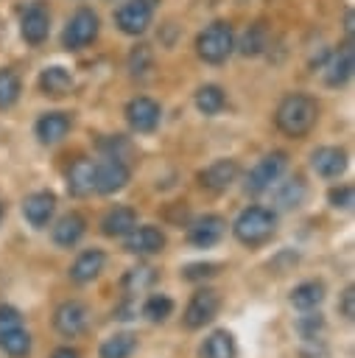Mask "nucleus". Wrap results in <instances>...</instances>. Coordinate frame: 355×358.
<instances>
[{
	"mask_svg": "<svg viewBox=\"0 0 355 358\" xmlns=\"http://www.w3.org/2000/svg\"><path fill=\"white\" fill-rule=\"evenodd\" d=\"M235 28L226 20H212L196 34V56L204 64H224L235 53Z\"/></svg>",
	"mask_w": 355,
	"mask_h": 358,
	"instance_id": "obj_3",
	"label": "nucleus"
},
{
	"mask_svg": "<svg viewBox=\"0 0 355 358\" xmlns=\"http://www.w3.org/2000/svg\"><path fill=\"white\" fill-rule=\"evenodd\" d=\"M126 64H129V73H131V76L143 78V76H145V73L154 67V50H151V45H145V42L134 45V48L129 50Z\"/></svg>",
	"mask_w": 355,
	"mask_h": 358,
	"instance_id": "obj_35",
	"label": "nucleus"
},
{
	"mask_svg": "<svg viewBox=\"0 0 355 358\" xmlns=\"http://www.w3.org/2000/svg\"><path fill=\"white\" fill-rule=\"evenodd\" d=\"M235 355H238V344L226 327L212 330L198 347V358H235Z\"/></svg>",
	"mask_w": 355,
	"mask_h": 358,
	"instance_id": "obj_27",
	"label": "nucleus"
},
{
	"mask_svg": "<svg viewBox=\"0 0 355 358\" xmlns=\"http://www.w3.org/2000/svg\"><path fill=\"white\" fill-rule=\"evenodd\" d=\"M338 316H344L347 322H352V316H355V288L352 285H347L338 294Z\"/></svg>",
	"mask_w": 355,
	"mask_h": 358,
	"instance_id": "obj_39",
	"label": "nucleus"
},
{
	"mask_svg": "<svg viewBox=\"0 0 355 358\" xmlns=\"http://www.w3.org/2000/svg\"><path fill=\"white\" fill-rule=\"evenodd\" d=\"M3 218H6V204L0 201V224H3Z\"/></svg>",
	"mask_w": 355,
	"mask_h": 358,
	"instance_id": "obj_44",
	"label": "nucleus"
},
{
	"mask_svg": "<svg viewBox=\"0 0 355 358\" xmlns=\"http://www.w3.org/2000/svg\"><path fill=\"white\" fill-rule=\"evenodd\" d=\"M168 246V238L165 232L157 227V224H137L126 238H123V249L129 255H162Z\"/></svg>",
	"mask_w": 355,
	"mask_h": 358,
	"instance_id": "obj_14",
	"label": "nucleus"
},
{
	"mask_svg": "<svg viewBox=\"0 0 355 358\" xmlns=\"http://www.w3.org/2000/svg\"><path fill=\"white\" fill-rule=\"evenodd\" d=\"M221 271V263H212V260H193V263H184L179 268V277L184 282H204V280H212L215 274Z\"/></svg>",
	"mask_w": 355,
	"mask_h": 358,
	"instance_id": "obj_34",
	"label": "nucleus"
},
{
	"mask_svg": "<svg viewBox=\"0 0 355 358\" xmlns=\"http://www.w3.org/2000/svg\"><path fill=\"white\" fill-rule=\"evenodd\" d=\"M134 316H137V305H134V302L126 296V299H123V302L115 308V319H134Z\"/></svg>",
	"mask_w": 355,
	"mask_h": 358,
	"instance_id": "obj_42",
	"label": "nucleus"
},
{
	"mask_svg": "<svg viewBox=\"0 0 355 358\" xmlns=\"http://www.w3.org/2000/svg\"><path fill=\"white\" fill-rule=\"evenodd\" d=\"M218 310H221V294L210 285H201L187 299V305L182 310V324L187 330H204L218 316Z\"/></svg>",
	"mask_w": 355,
	"mask_h": 358,
	"instance_id": "obj_7",
	"label": "nucleus"
},
{
	"mask_svg": "<svg viewBox=\"0 0 355 358\" xmlns=\"http://www.w3.org/2000/svg\"><path fill=\"white\" fill-rule=\"evenodd\" d=\"M319 101L310 92H285L274 109V126L288 140H305L319 123Z\"/></svg>",
	"mask_w": 355,
	"mask_h": 358,
	"instance_id": "obj_1",
	"label": "nucleus"
},
{
	"mask_svg": "<svg viewBox=\"0 0 355 358\" xmlns=\"http://www.w3.org/2000/svg\"><path fill=\"white\" fill-rule=\"evenodd\" d=\"M20 36L22 42H28L31 48H39L42 42H48L50 36V11L42 0H34L22 8L20 14Z\"/></svg>",
	"mask_w": 355,
	"mask_h": 358,
	"instance_id": "obj_12",
	"label": "nucleus"
},
{
	"mask_svg": "<svg viewBox=\"0 0 355 358\" xmlns=\"http://www.w3.org/2000/svg\"><path fill=\"white\" fill-rule=\"evenodd\" d=\"M103 266H106V252L98 249V246H89V249H81L75 255V260L70 263L67 274H70V280L75 285H89V282H95L101 277Z\"/></svg>",
	"mask_w": 355,
	"mask_h": 358,
	"instance_id": "obj_19",
	"label": "nucleus"
},
{
	"mask_svg": "<svg viewBox=\"0 0 355 358\" xmlns=\"http://www.w3.org/2000/svg\"><path fill=\"white\" fill-rule=\"evenodd\" d=\"M73 129V117L70 112H61V109H53V112H42L36 120H34V137L42 143V145H56L61 143Z\"/></svg>",
	"mask_w": 355,
	"mask_h": 358,
	"instance_id": "obj_17",
	"label": "nucleus"
},
{
	"mask_svg": "<svg viewBox=\"0 0 355 358\" xmlns=\"http://www.w3.org/2000/svg\"><path fill=\"white\" fill-rule=\"evenodd\" d=\"M327 204H330L333 210H349V207L355 204V190H352V185H347V182L333 185V187L327 190Z\"/></svg>",
	"mask_w": 355,
	"mask_h": 358,
	"instance_id": "obj_38",
	"label": "nucleus"
},
{
	"mask_svg": "<svg viewBox=\"0 0 355 358\" xmlns=\"http://www.w3.org/2000/svg\"><path fill=\"white\" fill-rule=\"evenodd\" d=\"M299 263V252H294V249H282V252H277V257L271 260V266L282 274V271H291L294 266Z\"/></svg>",
	"mask_w": 355,
	"mask_h": 358,
	"instance_id": "obj_40",
	"label": "nucleus"
},
{
	"mask_svg": "<svg viewBox=\"0 0 355 358\" xmlns=\"http://www.w3.org/2000/svg\"><path fill=\"white\" fill-rule=\"evenodd\" d=\"M101 34V17L89 8V6H78L67 22H64V31H61V48L64 50H84L89 48Z\"/></svg>",
	"mask_w": 355,
	"mask_h": 358,
	"instance_id": "obj_4",
	"label": "nucleus"
},
{
	"mask_svg": "<svg viewBox=\"0 0 355 358\" xmlns=\"http://www.w3.org/2000/svg\"><path fill=\"white\" fill-rule=\"evenodd\" d=\"M73 84H75L73 81V73L67 67H61V64H50L45 70H39V78H36L39 92L48 95V98H64V95H70L73 92Z\"/></svg>",
	"mask_w": 355,
	"mask_h": 358,
	"instance_id": "obj_22",
	"label": "nucleus"
},
{
	"mask_svg": "<svg viewBox=\"0 0 355 358\" xmlns=\"http://www.w3.org/2000/svg\"><path fill=\"white\" fill-rule=\"evenodd\" d=\"M98 148H101L103 157H120V159H126L129 151H131V143L123 134H106V137L98 140Z\"/></svg>",
	"mask_w": 355,
	"mask_h": 358,
	"instance_id": "obj_37",
	"label": "nucleus"
},
{
	"mask_svg": "<svg viewBox=\"0 0 355 358\" xmlns=\"http://www.w3.org/2000/svg\"><path fill=\"white\" fill-rule=\"evenodd\" d=\"M101 235L106 238H126L137 227V210L129 204H115L101 215Z\"/></svg>",
	"mask_w": 355,
	"mask_h": 358,
	"instance_id": "obj_21",
	"label": "nucleus"
},
{
	"mask_svg": "<svg viewBox=\"0 0 355 358\" xmlns=\"http://www.w3.org/2000/svg\"><path fill=\"white\" fill-rule=\"evenodd\" d=\"M240 176V165L238 159L232 157H221V159H212L207 168L198 171V185L210 193H226Z\"/></svg>",
	"mask_w": 355,
	"mask_h": 358,
	"instance_id": "obj_13",
	"label": "nucleus"
},
{
	"mask_svg": "<svg viewBox=\"0 0 355 358\" xmlns=\"http://www.w3.org/2000/svg\"><path fill=\"white\" fill-rule=\"evenodd\" d=\"M87 235V218L78 210H70L64 215L56 218V224L50 227V241L59 249H73L81 243V238Z\"/></svg>",
	"mask_w": 355,
	"mask_h": 358,
	"instance_id": "obj_20",
	"label": "nucleus"
},
{
	"mask_svg": "<svg viewBox=\"0 0 355 358\" xmlns=\"http://www.w3.org/2000/svg\"><path fill=\"white\" fill-rule=\"evenodd\" d=\"M235 241L246 249H257L268 243L277 232V210L263 207V204H249L238 213V218L229 224Z\"/></svg>",
	"mask_w": 355,
	"mask_h": 358,
	"instance_id": "obj_2",
	"label": "nucleus"
},
{
	"mask_svg": "<svg viewBox=\"0 0 355 358\" xmlns=\"http://www.w3.org/2000/svg\"><path fill=\"white\" fill-rule=\"evenodd\" d=\"M173 310H176V302H173L168 294H148V296L143 299V305H140V316H143L145 322H151V324L168 322V319L173 316Z\"/></svg>",
	"mask_w": 355,
	"mask_h": 358,
	"instance_id": "obj_31",
	"label": "nucleus"
},
{
	"mask_svg": "<svg viewBox=\"0 0 355 358\" xmlns=\"http://www.w3.org/2000/svg\"><path fill=\"white\" fill-rule=\"evenodd\" d=\"M50 358H81V352L75 347H56L50 352Z\"/></svg>",
	"mask_w": 355,
	"mask_h": 358,
	"instance_id": "obj_43",
	"label": "nucleus"
},
{
	"mask_svg": "<svg viewBox=\"0 0 355 358\" xmlns=\"http://www.w3.org/2000/svg\"><path fill=\"white\" fill-rule=\"evenodd\" d=\"M17 324H22V313H20V308H14V305H0V330L17 327Z\"/></svg>",
	"mask_w": 355,
	"mask_h": 358,
	"instance_id": "obj_41",
	"label": "nucleus"
},
{
	"mask_svg": "<svg viewBox=\"0 0 355 358\" xmlns=\"http://www.w3.org/2000/svg\"><path fill=\"white\" fill-rule=\"evenodd\" d=\"M274 187H277L274 190V204L280 210H296L307 199V185H305L302 176H291L285 182H274Z\"/></svg>",
	"mask_w": 355,
	"mask_h": 358,
	"instance_id": "obj_26",
	"label": "nucleus"
},
{
	"mask_svg": "<svg viewBox=\"0 0 355 358\" xmlns=\"http://www.w3.org/2000/svg\"><path fill=\"white\" fill-rule=\"evenodd\" d=\"M296 333L302 336V341L305 338H321V330H324V316L319 313V308L316 310H299V316H296Z\"/></svg>",
	"mask_w": 355,
	"mask_h": 358,
	"instance_id": "obj_36",
	"label": "nucleus"
},
{
	"mask_svg": "<svg viewBox=\"0 0 355 358\" xmlns=\"http://www.w3.org/2000/svg\"><path fill=\"white\" fill-rule=\"evenodd\" d=\"M268 25H266V20H254L243 34H240V39H235V50L240 53V56H246V59H254V56H263L266 50H268Z\"/></svg>",
	"mask_w": 355,
	"mask_h": 358,
	"instance_id": "obj_23",
	"label": "nucleus"
},
{
	"mask_svg": "<svg viewBox=\"0 0 355 358\" xmlns=\"http://www.w3.org/2000/svg\"><path fill=\"white\" fill-rule=\"evenodd\" d=\"M22 95V81L11 67H0V112L11 109Z\"/></svg>",
	"mask_w": 355,
	"mask_h": 358,
	"instance_id": "obj_33",
	"label": "nucleus"
},
{
	"mask_svg": "<svg viewBox=\"0 0 355 358\" xmlns=\"http://www.w3.org/2000/svg\"><path fill=\"white\" fill-rule=\"evenodd\" d=\"M131 182V168L120 157H101L92 162V190L101 196H115Z\"/></svg>",
	"mask_w": 355,
	"mask_h": 358,
	"instance_id": "obj_6",
	"label": "nucleus"
},
{
	"mask_svg": "<svg viewBox=\"0 0 355 358\" xmlns=\"http://www.w3.org/2000/svg\"><path fill=\"white\" fill-rule=\"evenodd\" d=\"M226 218L218 215V213H204V215H196L193 221H187V243L196 246V249H212L224 241L226 235Z\"/></svg>",
	"mask_w": 355,
	"mask_h": 358,
	"instance_id": "obj_9",
	"label": "nucleus"
},
{
	"mask_svg": "<svg viewBox=\"0 0 355 358\" xmlns=\"http://www.w3.org/2000/svg\"><path fill=\"white\" fill-rule=\"evenodd\" d=\"M327 296V285L321 280H305V282H296L288 294V302L296 308V310H316Z\"/></svg>",
	"mask_w": 355,
	"mask_h": 358,
	"instance_id": "obj_25",
	"label": "nucleus"
},
{
	"mask_svg": "<svg viewBox=\"0 0 355 358\" xmlns=\"http://www.w3.org/2000/svg\"><path fill=\"white\" fill-rule=\"evenodd\" d=\"M123 117L129 123V129L134 134H151L159 129V120H162V106L148 98V95H134L126 106H123Z\"/></svg>",
	"mask_w": 355,
	"mask_h": 358,
	"instance_id": "obj_10",
	"label": "nucleus"
},
{
	"mask_svg": "<svg viewBox=\"0 0 355 358\" xmlns=\"http://www.w3.org/2000/svg\"><path fill=\"white\" fill-rule=\"evenodd\" d=\"M285 168H288V154H285V151H268V154H263V157L249 168L246 182H243V190H246L249 196H260V193L271 190L274 182L282 179Z\"/></svg>",
	"mask_w": 355,
	"mask_h": 358,
	"instance_id": "obj_5",
	"label": "nucleus"
},
{
	"mask_svg": "<svg viewBox=\"0 0 355 358\" xmlns=\"http://www.w3.org/2000/svg\"><path fill=\"white\" fill-rule=\"evenodd\" d=\"M64 187L73 199H87L92 193V159H75L64 173Z\"/></svg>",
	"mask_w": 355,
	"mask_h": 358,
	"instance_id": "obj_24",
	"label": "nucleus"
},
{
	"mask_svg": "<svg viewBox=\"0 0 355 358\" xmlns=\"http://www.w3.org/2000/svg\"><path fill=\"white\" fill-rule=\"evenodd\" d=\"M193 103H196V109H198L204 117H215V115H221L224 106H226V92H224V87H218V84H201V87L193 92Z\"/></svg>",
	"mask_w": 355,
	"mask_h": 358,
	"instance_id": "obj_28",
	"label": "nucleus"
},
{
	"mask_svg": "<svg viewBox=\"0 0 355 358\" xmlns=\"http://www.w3.org/2000/svg\"><path fill=\"white\" fill-rule=\"evenodd\" d=\"M349 165V154L341 145H319L310 151V168L321 179H338L344 176Z\"/></svg>",
	"mask_w": 355,
	"mask_h": 358,
	"instance_id": "obj_18",
	"label": "nucleus"
},
{
	"mask_svg": "<svg viewBox=\"0 0 355 358\" xmlns=\"http://www.w3.org/2000/svg\"><path fill=\"white\" fill-rule=\"evenodd\" d=\"M137 352V336L129 330H117L106 336L98 347V358H131Z\"/></svg>",
	"mask_w": 355,
	"mask_h": 358,
	"instance_id": "obj_29",
	"label": "nucleus"
},
{
	"mask_svg": "<svg viewBox=\"0 0 355 358\" xmlns=\"http://www.w3.org/2000/svg\"><path fill=\"white\" fill-rule=\"evenodd\" d=\"M115 28L126 36H143L154 22V0H126L112 14Z\"/></svg>",
	"mask_w": 355,
	"mask_h": 358,
	"instance_id": "obj_8",
	"label": "nucleus"
},
{
	"mask_svg": "<svg viewBox=\"0 0 355 358\" xmlns=\"http://www.w3.org/2000/svg\"><path fill=\"white\" fill-rule=\"evenodd\" d=\"M31 333L25 330V324H17V327H8V330H0V350L8 355V358H28L31 355Z\"/></svg>",
	"mask_w": 355,
	"mask_h": 358,
	"instance_id": "obj_30",
	"label": "nucleus"
},
{
	"mask_svg": "<svg viewBox=\"0 0 355 358\" xmlns=\"http://www.w3.org/2000/svg\"><path fill=\"white\" fill-rule=\"evenodd\" d=\"M22 218L28 221V227L34 229H45L50 227L53 215H56V193L50 190H34L22 199Z\"/></svg>",
	"mask_w": 355,
	"mask_h": 358,
	"instance_id": "obj_16",
	"label": "nucleus"
},
{
	"mask_svg": "<svg viewBox=\"0 0 355 358\" xmlns=\"http://www.w3.org/2000/svg\"><path fill=\"white\" fill-rule=\"evenodd\" d=\"M154 280H157V268H151V266H131V268L123 271L120 288H123L126 294H140V291L151 288Z\"/></svg>",
	"mask_w": 355,
	"mask_h": 358,
	"instance_id": "obj_32",
	"label": "nucleus"
},
{
	"mask_svg": "<svg viewBox=\"0 0 355 358\" xmlns=\"http://www.w3.org/2000/svg\"><path fill=\"white\" fill-rule=\"evenodd\" d=\"M352 70H355V53H352V39H347L338 50H330L324 64H321V73H324V84L338 90L344 87L349 78H352Z\"/></svg>",
	"mask_w": 355,
	"mask_h": 358,
	"instance_id": "obj_15",
	"label": "nucleus"
},
{
	"mask_svg": "<svg viewBox=\"0 0 355 358\" xmlns=\"http://www.w3.org/2000/svg\"><path fill=\"white\" fill-rule=\"evenodd\" d=\"M89 327V308L81 299H64L53 310V330L61 338H75Z\"/></svg>",
	"mask_w": 355,
	"mask_h": 358,
	"instance_id": "obj_11",
	"label": "nucleus"
}]
</instances>
